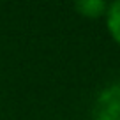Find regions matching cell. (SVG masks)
<instances>
[{
	"label": "cell",
	"mask_w": 120,
	"mask_h": 120,
	"mask_svg": "<svg viewBox=\"0 0 120 120\" xmlns=\"http://www.w3.org/2000/svg\"><path fill=\"white\" fill-rule=\"evenodd\" d=\"M94 120H102V118H94Z\"/></svg>",
	"instance_id": "4"
},
{
	"label": "cell",
	"mask_w": 120,
	"mask_h": 120,
	"mask_svg": "<svg viewBox=\"0 0 120 120\" xmlns=\"http://www.w3.org/2000/svg\"><path fill=\"white\" fill-rule=\"evenodd\" d=\"M74 9L85 18H101L108 11V4L104 0H78Z\"/></svg>",
	"instance_id": "2"
},
{
	"label": "cell",
	"mask_w": 120,
	"mask_h": 120,
	"mask_svg": "<svg viewBox=\"0 0 120 120\" xmlns=\"http://www.w3.org/2000/svg\"><path fill=\"white\" fill-rule=\"evenodd\" d=\"M95 118L120 120V83L109 85L99 94L95 101Z\"/></svg>",
	"instance_id": "1"
},
{
	"label": "cell",
	"mask_w": 120,
	"mask_h": 120,
	"mask_svg": "<svg viewBox=\"0 0 120 120\" xmlns=\"http://www.w3.org/2000/svg\"><path fill=\"white\" fill-rule=\"evenodd\" d=\"M106 26L108 32L111 34L113 41L120 46V0H115L111 4H108V11H106Z\"/></svg>",
	"instance_id": "3"
}]
</instances>
